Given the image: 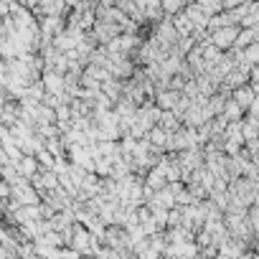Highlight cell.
<instances>
[{"label":"cell","mask_w":259,"mask_h":259,"mask_svg":"<svg viewBox=\"0 0 259 259\" xmlns=\"http://www.w3.org/2000/svg\"><path fill=\"white\" fill-rule=\"evenodd\" d=\"M239 33H241V28L239 26H224V28H216V31H211V36H208V44H213L216 49H234L236 46V38H239Z\"/></svg>","instance_id":"obj_1"},{"label":"cell","mask_w":259,"mask_h":259,"mask_svg":"<svg viewBox=\"0 0 259 259\" xmlns=\"http://www.w3.org/2000/svg\"><path fill=\"white\" fill-rule=\"evenodd\" d=\"M231 99L241 107V109H251V104L256 102V92H254V87L249 84V87H239V89H234V94H231Z\"/></svg>","instance_id":"obj_2"},{"label":"cell","mask_w":259,"mask_h":259,"mask_svg":"<svg viewBox=\"0 0 259 259\" xmlns=\"http://www.w3.org/2000/svg\"><path fill=\"white\" fill-rule=\"evenodd\" d=\"M170 138H173V133H168L165 127H160V124H155L150 133H148V140L158 148V150H163V148H168V143H170Z\"/></svg>","instance_id":"obj_3"},{"label":"cell","mask_w":259,"mask_h":259,"mask_svg":"<svg viewBox=\"0 0 259 259\" xmlns=\"http://www.w3.org/2000/svg\"><path fill=\"white\" fill-rule=\"evenodd\" d=\"M18 168H21V176L23 178H36V170H38V158L36 155H23V160L18 163Z\"/></svg>","instance_id":"obj_4"},{"label":"cell","mask_w":259,"mask_h":259,"mask_svg":"<svg viewBox=\"0 0 259 259\" xmlns=\"http://www.w3.org/2000/svg\"><path fill=\"white\" fill-rule=\"evenodd\" d=\"M160 6H163V13L168 18H173V16H178L188 8V0H160Z\"/></svg>","instance_id":"obj_5"},{"label":"cell","mask_w":259,"mask_h":259,"mask_svg":"<svg viewBox=\"0 0 259 259\" xmlns=\"http://www.w3.org/2000/svg\"><path fill=\"white\" fill-rule=\"evenodd\" d=\"M244 112H246V109H241V107H239V104H236V102L229 97L226 109H224V117H226L229 122H241V119H244Z\"/></svg>","instance_id":"obj_6"},{"label":"cell","mask_w":259,"mask_h":259,"mask_svg":"<svg viewBox=\"0 0 259 259\" xmlns=\"http://www.w3.org/2000/svg\"><path fill=\"white\" fill-rule=\"evenodd\" d=\"M87 244H89V234L84 231V229H74V246L76 249H87Z\"/></svg>","instance_id":"obj_7"},{"label":"cell","mask_w":259,"mask_h":259,"mask_svg":"<svg viewBox=\"0 0 259 259\" xmlns=\"http://www.w3.org/2000/svg\"><path fill=\"white\" fill-rule=\"evenodd\" d=\"M251 84H259V66L251 69Z\"/></svg>","instance_id":"obj_8"}]
</instances>
